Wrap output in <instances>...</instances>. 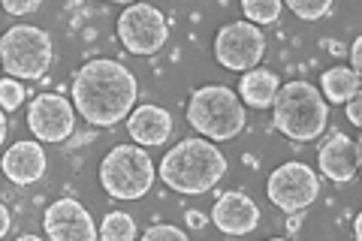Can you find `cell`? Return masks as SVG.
Returning <instances> with one entry per match:
<instances>
[{"label": "cell", "instance_id": "obj_1", "mask_svg": "<svg viewBox=\"0 0 362 241\" xmlns=\"http://www.w3.org/2000/svg\"><path fill=\"white\" fill-rule=\"evenodd\" d=\"M136 76L112 57H94L73 76V109L90 127H115L136 106Z\"/></svg>", "mask_w": 362, "mask_h": 241}, {"label": "cell", "instance_id": "obj_2", "mask_svg": "<svg viewBox=\"0 0 362 241\" xmlns=\"http://www.w3.org/2000/svg\"><path fill=\"white\" fill-rule=\"evenodd\" d=\"M163 184L181 196H202L226 175V157L211 139H185L169 148L157 169Z\"/></svg>", "mask_w": 362, "mask_h": 241}, {"label": "cell", "instance_id": "obj_3", "mask_svg": "<svg viewBox=\"0 0 362 241\" xmlns=\"http://www.w3.org/2000/svg\"><path fill=\"white\" fill-rule=\"evenodd\" d=\"M272 121L287 139L314 142L329 124V106H326L320 88L296 78V82L278 88L275 100H272Z\"/></svg>", "mask_w": 362, "mask_h": 241}, {"label": "cell", "instance_id": "obj_4", "mask_svg": "<svg viewBox=\"0 0 362 241\" xmlns=\"http://www.w3.org/2000/svg\"><path fill=\"white\" fill-rule=\"evenodd\" d=\"M187 124L211 142H226V139H235V136L245 130L247 112H245V102L239 100V94H235L233 88L206 85V88H199L190 94Z\"/></svg>", "mask_w": 362, "mask_h": 241}, {"label": "cell", "instance_id": "obj_5", "mask_svg": "<svg viewBox=\"0 0 362 241\" xmlns=\"http://www.w3.org/2000/svg\"><path fill=\"white\" fill-rule=\"evenodd\" d=\"M157 178L154 160L142 145H115L100 163V184L112 199H142Z\"/></svg>", "mask_w": 362, "mask_h": 241}, {"label": "cell", "instance_id": "obj_6", "mask_svg": "<svg viewBox=\"0 0 362 241\" xmlns=\"http://www.w3.org/2000/svg\"><path fill=\"white\" fill-rule=\"evenodd\" d=\"M0 66L6 76L40 82L52 66V37L37 25H13L0 37Z\"/></svg>", "mask_w": 362, "mask_h": 241}, {"label": "cell", "instance_id": "obj_7", "mask_svg": "<svg viewBox=\"0 0 362 241\" xmlns=\"http://www.w3.org/2000/svg\"><path fill=\"white\" fill-rule=\"evenodd\" d=\"M266 196L275 208L296 214L305 211L308 205H314V199L320 196V178L308 163H299V160H290V163H281L266 181Z\"/></svg>", "mask_w": 362, "mask_h": 241}, {"label": "cell", "instance_id": "obj_8", "mask_svg": "<svg viewBox=\"0 0 362 241\" xmlns=\"http://www.w3.org/2000/svg\"><path fill=\"white\" fill-rule=\"evenodd\" d=\"M118 40L130 54H157L169 42V21L151 4H127L118 18Z\"/></svg>", "mask_w": 362, "mask_h": 241}, {"label": "cell", "instance_id": "obj_9", "mask_svg": "<svg viewBox=\"0 0 362 241\" xmlns=\"http://www.w3.org/2000/svg\"><path fill=\"white\" fill-rule=\"evenodd\" d=\"M263 54H266V33L259 25H251V21H230L214 37V61L223 70L233 73L254 70L263 61Z\"/></svg>", "mask_w": 362, "mask_h": 241}, {"label": "cell", "instance_id": "obj_10", "mask_svg": "<svg viewBox=\"0 0 362 241\" xmlns=\"http://www.w3.org/2000/svg\"><path fill=\"white\" fill-rule=\"evenodd\" d=\"M28 127L45 145H61L76 133V109L61 94H40L28 106Z\"/></svg>", "mask_w": 362, "mask_h": 241}, {"label": "cell", "instance_id": "obj_11", "mask_svg": "<svg viewBox=\"0 0 362 241\" xmlns=\"http://www.w3.org/2000/svg\"><path fill=\"white\" fill-rule=\"evenodd\" d=\"M42 229L52 241H94L97 238V223L90 221L85 205L73 196H64L45 208Z\"/></svg>", "mask_w": 362, "mask_h": 241}, {"label": "cell", "instance_id": "obj_12", "mask_svg": "<svg viewBox=\"0 0 362 241\" xmlns=\"http://www.w3.org/2000/svg\"><path fill=\"white\" fill-rule=\"evenodd\" d=\"M317 166H320L323 175L335 181V184L354 181L359 172V139L332 130L326 136V142L317 148Z\"/></svg>", "mask_w": 362, "mask_h": 241}, {"label": "cell", "instance_id": "obj_13", "mask_svg": "<svg viewBox=\"0 0 362 241\" xmlns=\"http://www.w3.org/2000/svg\"><path fill=\"white\" fill-rule=\"evenodd\" d=\"M211 223L223 235H247L259 226V208L257 202L242 190H226L218 196L211 208Z\"/></svg>", "mask_w": 362, "mask_h": 241}, {"label": "cell", "instance_id": "obj_14", "mask_svg": "<svg viewBox=\"0 0 362 241\" xmlns=\"http://www.w3.org/2000/svg\"><path fill=\"white\" fill-rule=\"evenodd\" d=\"M45 169H49V157H45V148L40 139L9 145L4 151V157H0V172L18 187L37 184V181L45 175Z\"/></svg>", "mask_w": 362, "mask_h": 241}, {"label": "cell", "instance_id": "obj_15", "mask_svg": "<svg viewBox=\"0 0 362 241\" xmlns=\"http://www.w3.org/2000/svg\"><path fill=\"white\" fill-rule=\"evenodd\" d=\"M127 133L136 145H166L173 136V114L163 106L145 102V106H133L127 114Z\"/></svg>", "mask_w": 362, "mask_h": 241}, {"label": "cell", "instance_id": "obj_16", "mask_svg": "<svg viewBox=\"0 0 362 241\" xmlns=\"http://www.w3.org/2000/svg\"><path fill=\"white\" fill-rule=\"evenodd\" d=\"M281 88V78L275 70H269V66H254V70H245L242 73V82L235 88V94L245 106L251 109H269L272 100H275Z\"/></svg>", "mask_w": 362, "mask_h": 241}, {"label": "cell", "instance_id": "obj_17", "mask_svg": "<svg viewBox=\"0 0 362 241\" xmlns=\"http://www.w3.org/2000/svg\"><path fill=\"white\" fill-rule=\"evenodd\" d=\"M320 94L329 102H347L350 97L359 94V76L350 70V66H332L320 76Z\"/></svg>", "mask_w": 362, "mask_h": 241}, {"label": "cell", "instance_id": "obj_18", "mask_svg": "<svg viewBox=\"0 0 362 241\" xmlns=\"http://www.w3.org/2000/svg\"><path fill=\"white\" fill-rule=\"evenodd\" d=\"M136 233H139V229H136V221L127 211H109L97 229V235L103 241H133Z\"/></svg>", "mask_w": 362, "mask_h": 241}, {"label": "cell", "instance_id": "obj_19", "mask_svg": "<svg viewBox=\"0 0 362 241\" xmlns=\"http://www.w3.org/2000/svg\"><path fill=\"white\" fill-rule=\"evenodd\" d=\"M284 9V0H242V13L251 25H275Z\"/></svg>", "mask_w": 362, "mask_h": 241}, {"label": "cell", "instance_id": "obj_20", "mask_svg": "<svg viewBox=\"0 0 362 241\" xmlns=\"http://www.w3.org/2000/svg\"><path fill=\"white\" fill-rule=\"evenodd\" d=\"M335 0H284V6H290V13L302 21H317L332 9Z\"/></svg>", "mask_w": 362, "mask_h": 241}, {"label": "cell", "instance_id": "obj_21", "mask_svg": "<svg viewBox=\"0 0 362 241\" xmlns=\"http://www.w3.org/2000/svg\"><path fill=\"white\" fill-rule=\"evenodd\" d=\"M25 85H21V78H13V76H6V78H0V109L4 112H16L21 102H25Z\"/></svg>", "mask_w": 362, "mask_h": 241}, {"label": "cell", "instance_id": "obj_22", "mask_svg": "<svg viewBox=\"0 0 362 241\" xmlns=\"http://www.w3.org/2000/svg\"><path fill=\"white\" fill-rule=\"evenodd\" d=\"M187 241V233L185 229H178L173 223H157L151 229H145V241Z\"/></svg>", "mask_w": 362, "mask_h": 241}, {"label": "cell", "instance_id": "obj_23", "mask_svg": "<svg viewBox=\"0 0 362 241\" xmlns=\"http://www.w3.org/2000/svg\"><path fill=\"white\" fill-rule=\"evenodd\" d=\"M0 6H4V13H9V16H30L42 6V0H0Z\"/></svg>", "mask_w": 362, "mask_h": 241}, {"label": "cell", "instance_id": "obj_24", "mask_svg": "<svg viewBox=\"0 0 362 241\" xmlns=\"http://www.w3.org/2000/svg\"><path fill=\"white\" fill-rule=\"evenodd\" d=\"M344 106H347V121L354 124V127H362V102H359V94L350 97Z\"/></svg>", "mask_w": 362, "mask_h": 241}, {"label": "cell", "instance_id": "obj_25", "mask_svg": "<svg viewBox=\"0 0 362 241\" xmlns=\"http://www.w3.org/2000/svg\"><path fill=\"white\" fill-rule=\"evenodd\" d=\"M350 70H354L356 76L362 73V37H356L354 42H350Z\"/></svg>", "mask_w": 362, "mask_h": 241}, {"label": "cell", "instance_id": "obj_26", "mask_svg": "<svg viewBox=\"0 0 362 241\" xmlns=\"http://www.w3.org/2000/svg\"><path fill=\"white\" fill-rule=\"evenodd\" d=\"M9 229H13V217H9V208L4 202H0V238H4Z\"/></svg>", "mask_w": 362, "mask_h": 241}, {"label": "cell", "instance_id": "obj_27", "mask_svg": "<svg viewBox=\"0 0 362 241\" xmlns=\"http://www.w3.org/2000/svg\"><path fill=\"white\" fill-rule=\"evenodd\" d=\"M6 133H9V124H6V112L0 109V145L6 142Z\"/></svg>", "mask_w": 362, "mask_h": 241}, {"label": "cell", "instance_id": "obj_28", "mask_svg": "<svg viewBox=\"0 0 362 241\" xmlns=\"http://www.w3.org/2000/svg\"><path fill=\"white\" fill-rule=\"evenodd\" d=\"M187 223H190V226H199V223H202V214H199V211H187Z\"/></svg>", "mask_w": 362, "mask_h": 241}, {"label": "cell", "instance_id": "obj_29", "mask_svg": "<svg viewBox=\"0 0 362 241\" xmlns=\"http://www.w3.org/2000/svg\"><path fill=\"white\" fill-rule=\"evenodd\" d=\"M354 238H362V217L354 221Z\"/></svg>", "mask_w": 362, "mask_h": 241}, {"label": "cell", "instance_id": "obj_30", "mask_svg": "<svg viewBox=\"0 0 362 241\" xmlns=\"http://www.w3.org/2000/svg\"><path fill=\"white\" fill-rule=\"evenodd\" d=\"M109 4H136V0H109Z\"/></svg>", "mask_w": 362, "mask_h": 241}]
</instances>
